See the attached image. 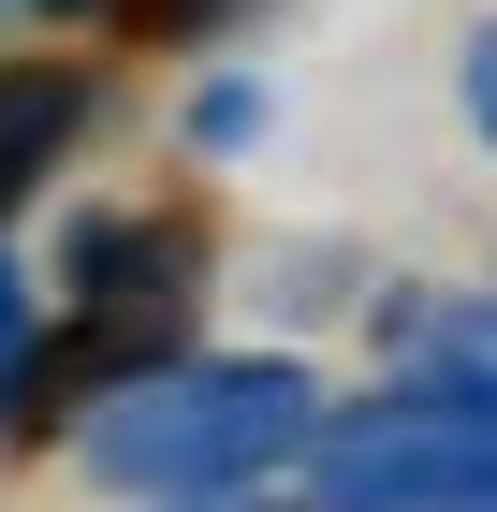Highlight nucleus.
Masks as SVG:
<instances>
[{
	"mask_svg": "<svg viewBox=\"0 0 497 512\" xmlns=\"http://www.w3.org/2000/svg\"><path fill=\"white\" fill-rule=\"evenodd\" d=\"M468 132H483V147H497V15H483V30H468Z\"/></svg>",
	"mask_w": 497,
	"mask_h": 512,
	"instance_id": "obj_4",
	"label": "nucleus"
},
{
	"mask_svg": "<svg viewBox=\"0 0 497 512\" xmlns=\"http://www.w3.org/2000/svg\"><path fill=\"white\" fill-rule=\"evenodd\" d=\"M30 337V278H15V249H0V352Z\"/></svg>",
	"mask_w": 497,
	"mask_h": 512,
	"instance_id": "obj_5",
	"label": "nucleus"
},
{
	"mask_svg": "<svg viewBox=\"0 0 497 512\" xmlns=\"http://www.w3.org/2000/svg\"><path fill=\"white\" fill-rule=\"evenodd\" d=\"M191 132H205V147H249V132H264V88H249V74H220V88L191 103Z\"/></svg>",
	"mask_w": 497,
	"mask_h": 512,
	"instance_id": "obj_3",
	"label": "nucleus"
},
{
	"mask_svg": "<svg viewBox=\"0 0 497 512\" xmlns=\"http://www.w3.org/2000/svg\"><path fill=\"white\" fill-rule=\"evenodd\" d=\"M88 132V74L74 59H0V205L44 191V161Z\"/></svg>",
	"mask_w": 497,
	"mask_h": 512,
	"instance_id": "obj_2",
	"label": "nucleus"
},
{
	"mask_svg": "<svg viewBox=\"0 0 497 512\" xmlns=\"http://www.w3.org/2000/svg\"><path fill=\"white\" fill-rule=\"evenodd\" d=\"M44 15H88V0H44Z\"/></svg>",
	"mask_w": 497,
	"mask_h": 512,
	"instance_id": "obj_6",
	"label": "nucleus"
},
{
	"mask_svg": "<svg viewBox=\"0 0 497 512\" xmlns=\"http://www.w3.org/2000/svg\"><path fill=\"white\" fill-rule=\"evenodd\" d=\"M307 410L322 395L293 366H176V381L117 395L103 425H88V469L103 483H161V498H220V483H249V469L293 454Z\"/></svg>",
	"mask_w": 497,
	"mask_h": 512,
	"instance_id": "obj_1",
	"label": "nucleus"
}]
</instances>
